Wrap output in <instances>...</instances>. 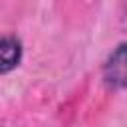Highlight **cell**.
Wrapping results in <instances>:
<instances>
[{"instance_id": "1", "label": "cell", "mask_w": 127, "mask_h": 127, "mask_svg": "<svg viewBox=\"0 0 127 127\" xmlns=\"http://www.w3.org/2000/svg\"><path fill=\"white\" fill-rule=\"evenodd\" d=\"M105 83L113 89L127 85V44H119L107 58L103 67Z\"/></svg>"}, {"instance_id": "2", "label": "cell", "mask_w": 127, "mask_h": 127, "mask_svg": "<svg viewBox=\"0 0 127 127\" xmlns=\"http://www.w3.org/2000/svg\"><path fill=\"white\" fill-rule=\"evenodd\" d=\"M22 60V44L16 38H0V73L12 71Z\"/></svg>"}]
</instances>
